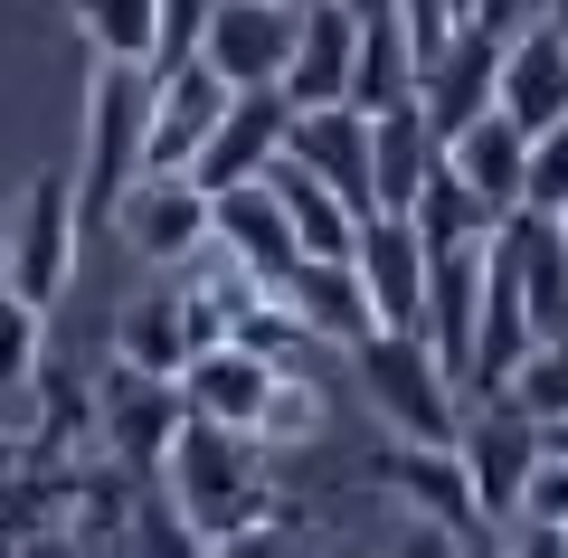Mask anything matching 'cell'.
I'll return each mask as SVG.
<instances>
[{"instance_id":"cell-1","label":"cell","mask_w":568,"mask_h":558,"mask_svg":"<svg viewBox=\"0 0 568 558\" xmlns=\"http://www.w3.org/2000/svg\"><path fill=\"white\" fill-rule=\"evenodd\" d=\"M162 474H171V511L190 520L200 549H284V539H294L284 501L265 493V445L246 436V426L181 417Z\"/></svg>"},{"instance_id":"cell-2","label":"cell","mask_w":568,"mask_h":558,"mask_svg":"<svg viewBox=\"0 0 568 558\" xmlns=\"http://www.w3.org/2000/svg\"><path fill=\"white\" fill-rule=\"evenodd\" d=\"M142 123H152V67L142 58H95L85 85V171H77V219H114V200L142 180Z\"/></svg>"},{"instance_id":"cell-3","label":"cell","mask_w":568,"mask_h":558,"mask_svg":"<svg viewBox=\"0 0 568 558\" xmlns=\"http://www.w3.org/2000/svg\"><path fill=\"white\" fill-rule=\"evenodd\" d=\"M351 359H361V388H369V407H379L388 436L455 445V426H465V398H455V369L426 351L417 332H361V341H351Z\"/></svg>"},{"instance_id":"cell-4","label":"cell","mask_w":568,"mask_h":558,"mask_svg":"<svg viewBox=\"0 0 568 558\" xmlns=\"http://www.w3.org/2000/svg\"><path fill=\"white\" fill-rule=\"evenodd\" d=\"M77 237H85V219H77V180L67 171H39L10 200V237H0V284L20 303H58L67 294V275H77Z\"/></svg>"},{"instance_id":"cell-5","label":"cell","mask_w":568,"mask_h":558,"mask_svg":"<svg viewBox=\"0 0 568 558\" xmlns=\"http://www.w3.org/2000/svg\"><path fill=\"white\" fill-rule=\"evenodd\" d=\"M455 455H465L484 530H503V520H521L530 474H540V417H521L511 398H474V417L455 426Z\"/></svg>"},{"instance_id":"cell-6","label":"cell","mask_w":568,"mask_h":558,"mask_svg":"<svg viewBox=\"0 0 568 558\" xmlns=\"http://www.w3.org/2000/svg\"><path fill=\"white\" fill-rule=\"evenodd\" d=\"M369 483H388L417 520L455 530V549H493V530H484V511H474V483H465V455H455V445L388 436L379 455H369Z\"/></svg>"},{"instance_id":"cell-7","label":"cell","mask_w":568,"mask_h":558,"mask_svg":"<svg viewBox=\"0 0 568 558\" xmlns=\"http://www.w3.org/2000/svg\"><path fill=\"white\" fill-rule=\"evenodd\" d=\"M181 417H190L181 379H142V369H123V359H114V388L95 398V445H104L114 474L152 483V474H162V455H171V436H181Z\"/></svg>"},{"instance_id":"cell-8","label":"cell","mask_w":568,"mask_h":558,"mask_svg":"<svg viewBox=\"0 0 568 558\" xmlns=\"http://www.w3.org/2000/svg\"><path fill=\"white\" fill-rule=\"evenodd\" d=\"M284 133H294V104H284V85H237V95L219 104V123H209V142L190 152V180L219 200V190H237V180L275 171Z\"/></svg>"},{"instance_id":"cell-9","label":"cell","mask_w":568,"mask_h":558,"mask_svg":"<svg viewBox=\"0 0 568 558\" xmlns=\"http://www.w3.org/2000/svg\"><path fill=\"white\" fill-rule=\"evenodd\" d=\"M294 20H304V0H209L190 58H209L227 85H275L294 58Z\"/></svg>"},{"instance_id":"cell-10","label":"cell","mask_w":568,"mask_h":558,"mask_svg":"<svg viewBox=\"0 0 568 558\" xmlns=\"http://www.w3.org/2000/svg\"><path fill=\"white\" fill-rule=\"evenodd\" d=\"M114 227H123V246L142 265H190L209 246V190L190 171H142L114 200Z\"/></svg>"},{"instance_id":"cell-11","label":"cell","mask_w":568,"mask_h":558,"mask_svg":"<svg viewBox=\"0 0 568 558\" xmlns=\"http://www.w3.org/2000/svg\"><path fill=\"white\" fill-rule=\"evenodd\" d=\"M351 265H361V294L379 332H417V303H426V237L407 209H369L361 237H351Z\"/></svg>"},{"instance_id":"cell-12","label":"cell","mask_w":568,"mask_h":558,"mask_svg":"<svg viewBox=\"0 0 568 558\" xmlns=\"http://www.w3.org/2000/svg\"><path fill=\"white\" fill-rule=\"evenodd\" d=\"M493 104H503L521 133H549V123L568 114V29H559V10H549V20H521V29L503 39Z\"/></svg>"},{"instance_id":"cell-13","label":"cell","mask_w":568,"mask_h":558,"mask_svg":"<svg viewBox=\"0 0 568 558\" xmlns=\"http://www.w3.org/2000/svg\"><path fill=\"white\" fill-rule=\"evenodd\" d=\"M351 58H361V10L351 0H304L294 20V58H284V104L313 114V104H342L351 95Z\"/></svg>"},{"instance_id":"cell-14","label":"cell","mask_w":568,"mask_h":558,"mask_svg":"<svg viewBox=\"0 0 568 558\" xmlns=\"http://www.w3.org/2000/svg\"><path fill=\"white\" fill-rule=\"evenodd\" d=\"M493 77H503V39L465 20L446 48H436V58L417 67V114H426V133H436V142L465 133V123L493 104Z\"/></svg>"},{"instance_id":"cell-15","label":"cell","mask_w":568,"mask_h":558,"mask_svg":"<svg viewBox=\"0 0 568 558\" xmlns=\"http://www.w3.org/2000/svg\"><path fill=\"white\" fill-rule=\"evenodd\" d=\"M209 246H227V256H237L246 275H265V284H284L294 265H304L294 219H284V200H275V180H265V171L209 200Z\"/></svg>"},{"instance_id":"cell-16","label":"cell","mask_w":568,"mask_h":558,"mask_svg":"<svg viewBox=\"0 0 568 558\" xmlns=\"http://www.w3.org/2000/svg\"><path fill=\"white\" fill-rule=\"evenodd\" d=\"M275 369L284 359H265V351H246V341H200V351L181 359V398H190V417H219V426H246L256 436V407H265V388H275Z\"/></svg>"},{"instance_id":"cell-17","label":"cell","mask_w":568,"mask_h":558,"mask_svg":"<svg viewBox=\"0 0 568 558\" xmlns=\"http://www.w3.org/2000/svg\"><path fill=\"white\" fill-rule=\"evenodd\" d=\"M284 152H294L323 190H342V200L369 219V114H361V104H313V114H294Z\"/></svg>"},{"instance_id":"cell-18","label":"cell","mask_w":568,"mask_h":558,"mask_svg":"<svg viewBox=\"0 0 568 558\" xmlns=\"http://www.w3.org/2000/svg\"><path fill=\"white\" fill-rule=\"evenodd\" d=\"M446 161L474 180V200H484L493 219H511V209H521V161H530V133L503 114V104H484L465 133H446Z\"/></svg>"},{"instance_id":"cell-19","label":"cell","mask_w":568,"mask_h":558,"mask_svg":"<svg viewBox=\"0 0 568 558\" xmlns=\"http://www.w3.org/2000/svg\"><path fill=\"white\" fill-rule=\"evenodd\" d=\"M284 303L304 313L313 341H342V351H351L361 332H379V322H369V294H361V265H351V256H304L294 275H284Z\"/></svg>"},{"instance_id":"cell-20","label":"cell","mask_w":568,"mask_h":558,"mask_svg":"<svg viewBox=\"0 0 568 558\" xmlns=\"http://www.w3.org/2000/svg\"><path fill=\"white\" fill-rule=\"evenodd\" d=\"M190 351H200V341H190L181 284H152V294L123 303V322H114V359H123V369H142V379H181Z\"/></svg>"},{"instance_id":"cell-21","label":"cell","mask_w":568,"mask_h":558,"mask_svg":"<svg viewBox=\"0 0 568 558\" xmlns=\"http://www.w3.org/2000/svg\"><path fill=\"white\" fill-rule=\"evenodd\" d=\"M436 152H446V142L426 133L417 95H407V104H388V114H369V209H407Z\"/></svg>"},{"instance_id":"cell-22","label":"cell","mask_w":568,"mask_h":558,"mask_svg":"<svg viewBox=\"0 0 568 558\" xmlns=\"http://www.w3.org/2000/svg\"><path fill=\"white\" fill-rule=\"evenodd\" d=\"M265 180H275V200H284V219H294V246H304V256H351L361 209H351L342 190H323L294 152H275V171H265Z\"/></svg>"},{"instance_id":"cell-23","label":"cell","mask_w":568,"mask_h":558,"mask_svg":"<svg viewBox=\"0 0 568 558\" xmlns=\"http://www.w3.org/2000/svg\"><path fill=\"white\" fill-rule=\"evenodd\" d=\"M407 219H417V237H426V256H436V246H465V237H493V209L474 200V180L455 171L446 152L426 161V180H417V200H407Z\"/></svg>"},{"instance_id":"cell-24","label":"cell","mask_w":568,"mask_h":558,"mask_svg":"<svg viewBox=\"0 0 568 558\" xmlns=\"http://www.w3.org/2000/svg\"><path fill=\"white\" fill-rule=\"evenodd\" d=\"M407 95H417V58H407L398 20H361V58H351V95L342 104L388 114V104H407Z\"/></svg>"},{"instance_id":"cell-25","label":"cell","mask_w":568,"mask_h":558,"mask_svg":"<svg viewBox=\"0 0 568 558\" xmlns=\"http://www.w3.org/2000/svg\"><path fill=\"white\" fill-rule=\"evenodd\" d=\"M67 10H77V39L95 58H142L152 67V48H162V0H67Z\"/></svg>"},{"instance_id":"cell-26","label":"cell","mask_w":568,"mask_h":558,"mask_svg":"<svg viewBox=\"0 0 568 558\" xmlns=\"http://www.w3.org/2000/svg\"><path fill=\"white\" fill-rule=\"evenodd\" d=\"M29 388H39V303L0 284V407H29Z\"/></svg>"},{"instance_id":"cell-27","label":"cell","mask_w":568,"mask_h":558,"mask_svg":"<svg viewBox=\"0 0 568 558\" xmlns=\"http://www.w3.org/2000/svg\"><path fill=\"white\" fill-rule=\"evenodd\" d=\"M503 398L521 407V417H568V341H530Z\"/></svg>"},{"instance_id":"cell-28","label":"cell","mask_w":568,"mask_h":558,"mask_svg":"<svg viewBox=\"0 0 568 558\" xmlns=\"http://www.w3.org/2000/svg\"><path fill=\"white\" fill-rule=\"evenodd\" d=\"M304 436H323V398H313L294 369H275V388H265V407H256V445L275 455V445H304Z\"/></svg>"},{"instance_id":"cell-29","label":"cell","mask_w":568,"mask_h":558,"mask_svg":"<svg viewBox=\"0 0 568 558\" xmlns=\"http://www.w3.org/2000/svg\"><path fill=\"white\" fill-rule=\"evenodd\" d=\"M521 209H568V114L549 133H530V161H521Z\"/></svg>"},{"instance_id":"cell-30","label":"cell","mask_w":568,"mask_h":558,"mask_svg":"<svg viewBox=\"0 0 568 558\" xmlns=\"http://www.w3.org/2000/svg\"><path fill=\"white\" fill-rule=\"evenodd\" d=\"M388 20H398V39H407V58H436V48L455 39V29H465V0H398V10H388Z\"/></svg>"},{"instance_id":"cell-31","label":"cell","mask_w":568,"mask_h":558,"mask_svg":"<svg viewBox=\"0 0 568 558\" xmlns=\"http://www.w3.org/2000/svg\"><path fill=\"white\" fill-rule=\"evenodd\" d=\"M200 20H209V0H162V48H152V67L190 58L200 48Z\"/></svg>"},{"instance_id":"cell-32","label":"cell","mask_w":568,"mask_h":558,"mask_svg":"<svg viewBox=\"0 0 568 558\" xmlns=\"http://www.w3.org/2000/svg\"><path fill=\"white\" fill-rule=\"evenodd\" d=\"M521 511H540V520H559V530H568V464H559V455H540V474H530V501H521Z\"/></svg>"},{"instance_id":"cell-33","label":"cell","mask_w":568,"mask_h":558,"mask_svg":"<svg viewBox=\"0 0 568 558\" xmlns=\"http://www.w3.org/2000/svg\"><path fill=\"white\" fill-rule=\"evenodd\" d=\"M465 20H474V29H493V39H511L521 20H540V0H465Z\"/></svg>"},{"instance_id":"cell-34","label":"cell","mask_w":568,"mask_h":558,"mask_svg":"<svg viewBox=\"0 0 568 558\" xmlns=\"http://www.w3.org/2000/svg\"><path fill=\"white\" fill-rule=\"evenodd\" d=\"M540 455H559V464H568V417H540Z\"/></svg>"},{"instance_id":"cell-35","label":"cell","mask_w":568,"mask_h":558,"mask_svg":"<svg viewBox=\"0 0 568 558\" xmlns=\"http://www.w3.org/2000/svg\"><path fill=\"white\" fill-rule=\"evenodd\" d=\"M549 219H559V237H568V209H549Z\"/></svg>"},{"instance_id":"cell-36","label":"cell","mask_w":568,"mask_h":558,"mask_svg":"<svg viewBox=\"0 0 568 558\" xmlns=\"http://www.w3.org/2000/svg\"><path fill=\"white\" fill-rule=\"evenodd\" d=\"M540 10H568V0H540Z\"/></svg>"}]
</instances>
